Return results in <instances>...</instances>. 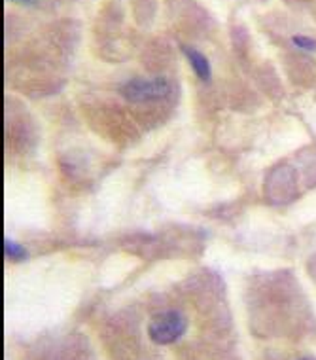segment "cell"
<instances>
[{
	"label": "cell",
	"instance_id": "cell-1",
	"mask_svg": "<svg viewBox=\"0 0 316 360\" xmlns=\"http://www.w3.org/2000/svg\"><path fill=\"white\" fill-rule=\"evenodd\" d=\"M252 330L260 338L301 340L312 334V315L296 294H256L250 304Z\"/></svg>",
	"mask_w": 316,
	"mask_h": 360
},
{
	"label": "cell",
	"instance_id": "cell-2",
	"mask_svg": "<svg viewBox=\"0 0 316 360\" xmlns=\"http://www.w3.org/2000/svg\"><path fill=\"white\" fill-rule=\"evenodd\" d=\"M23 360H97L84 335H55L34 343Z\"/></svg>",
	"mask_w": 316,
	"mask_h": 360
},
{
	"label": "cell",
	"instance_id": "cell-3",
	"mask_svg": "<svg viewBox=\"0 0 316 360\" xmlns=\"http://www.w3.org/2000/svg\"><path fill=\"white\" fill-rule=\"evenodd\" d=\"M121 94L131 103L162 101L171 94V84L165 78H133L121 87Z\"/></svg>",
	"mask_w": 316,
	"mask_h": 360
},
{
	"label": "cell",
	"instance_id": "cell-4",
	"mask_svg": "<svg viewBox=\"0 0 316 360\" xmlns=\"http://www.w3.org/2000/svg\"><path fill=\"white\" fill-rule=\"evenodd\" d=\"M182 51H184V56L187 57V61L192 65L193 72L197 75L199 80L203 82H209L211 80V75H212V69H211V63L206 59L201 51L193 50L190 46H182Z\"/></svg>",
	"mask_w": 316,
	"mask_h": 360
},
{
	"label": "cell",
	"instance_id": "cell-5",
	"mask_svg": "<svg viewBox=\"0 0 316 360\" xmlns=\"http://www.w3.org/2000/svg\"><path fill=\"white\" fill-rule=\"evenodd\" d=\"M4 255H6L8 260L19 262V260H25L27 250L23 249L19 243L12 241V239H4Z\"/></svg>",
	"mask_w": 316,
	"mask_h": 360
},
{
	"label": "cell",
	"instance_id": "cell-6",
	"mask_svg": "<svg viewBox=\"0 0 316 360\" xmlns=\"http://www.w3.org/2000/svg\"><path fill=\"white\" fill-rule=\"evenodd\" d=\"M291 44L296 48H301L305 51H316V40L310 37H303V34H298V37L291 38Z\"/></svg>",
	"mask_w": 316,
	"mask_h": 360
},
{
	"label": "cell",
	"instance_id": "cell-7",
	"mask_svg": "<svg viewBox=\"0 0 316 360\" xmlns=\"http://www.w3.org/2000/svg\"><path fill=\"white\" fill-rule=\"evenodd\" d=\"M288 360H316V356L310 353H301V354H296V356H291V359Z\"/></svg>",
	"mask_w": 316,
	"mask_h": 360
},
{
	"label": "cell",
	"instance_id": "cell-8",
	"mask_svg": "<svg viewBox=\"0 0 316 360\" xmlns=\"http://www.w3.org/2000/svg\"><path fill=\"white\" fill-rule=\"evenodd\" d=\"M15 2H21V4H34L37 0H15Z\"/></svg>",
	"mask_w": 316,
	"mask_h": 360
}]
</instances>
